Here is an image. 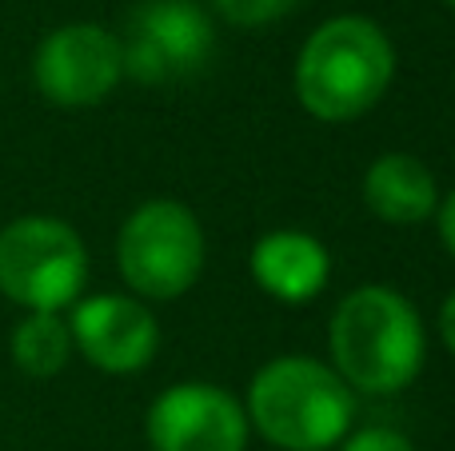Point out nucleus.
Listing matches in <instances>:
<instances>
[{
	"label": "nucleus",
	"instance_id": "obj_1",
	"mask_svg": "<svg viewBox=\"0 0 455 451\" xmlns=\"http://www.w3.org/2000/svg\"><path fill=\"white\" fill-rule=\"evenodd\" d=\"M331 368L352 392L392 396L424 368V320L387 284H363L339 300L328 324Z\"/></svg>",
	"mask_w": 455,
	"mask_h": 451
},
{
	"label": "nucleus",
	"instance_id": "obj_2",
	"mask_svg": "<svg viewBox=\"0 0 455 451\" xmlns=\"http://www.w3.org/2000/svg\"><path fill=\"white\" fill-rule=\"evenodd\" d=\"M395 76V48L368 16H331L296 56V100L323 124L360 120L384 100Z\"/></svg>",
	"mask_w": 455,
	"mask_h": 451
},
{
	"label": "nucleus",
	"instance_id": "obj_3",
	"mask_svg": "<svg viewBox=\"0 0 455 451\" xmlns=\"http://www.w3.org/2000/svg\"><path fill=\"white\" fill-rule=\"evenodd\" d=\"M248 423L283 451H328L355 420V392L331 364L307 356L267 360L248 384Z\"/></svg>",
	"mask_w": 455,
	"mask_h": 451
},
{
	"label": "nucleus",
	"instance_id": "obj_4",
	"mask_svg": "<svg viewBox=\"0 0 455 451\" xmlns=\"http://www.w3.org/2000/svg\"><path fill=\"white\" fill-rule=\"evenodd\" d=\"M88 284V248L60 216H16L0 228V296L24 312H64Z\"/></svg>",
	"mask_w": 455,
	"mask_h": 451
},
{
	"label": "nucleus",
	"instance_id": "obj_5",
	"mask_svg": "<svg viewBox=\"0 0 455 451\" xmlns=\"http://www.w3.org/2000/svg\"><path fill=\"white\" fill-rule=\"evenodd\" d=\"M116 264L140 300H176L204 272V228L180 200L140 204L116 236Z\"/></svg>",
	"mask_w": 455,
	"mask_h": 451
},
{
	"label": "nucleus",
	"instance_id": "obj_6",
	"mask_svg": "<svg viewBox=\"0 0 455 451\" xmlns=\"http://www.w3.org/2000/svg\"><path fill=\"white\" fill-rule=\"evenodd\" d=\"M120 40L124 76L140 84H172L196 76L216 48V32L196 0H148L132 8Z\"/></svg>",
	"mask_w": 455,
	"mask_h": 451
},
{
	"label": "nucleus",
	"instance_id": "obj_7",
	"mask_svg": "<svg viewBox=\"0 0 455 451\" xmlns=\"http://www.w3.org/2000/svg\"><path fill=\"white\" fill-rule=\"evenodd\" d=\"M124 76L120 40L100 24H60L36 44L32 84L56 108H96Z\"/></svg>",
	"mask_w": 455,
	"mask_h": 451
},
{
	"label": "nucleus",
	"instance_id": "obj_8",
	"mask_svg": "<svg viewBox=\"0 0 455 451\" xmlns=\"http://www.w3.org/2000/svg\"><path fill=\"white\" fill-rule=\"evenodd\" d=\"M144 431L152 451H243L248 412L232 392L188 380L152 400Z\"/></svg>",
	"mask_w": 455,
	"mask_h": 451
},
{
	"label": "nucleus",
	"instance_id": "obj_9",
	"mask_svg": "<svg viewBox=\"0 0 455 451\" xmlns=\"http://www.w3.org/2000/svg\"><path fill=\"white\" fill-rule=\"evenodd\" d=\"M68 332H72V348L92 368L112 376H128L148 368L160 348L156 316L144 308V300L116 296V292L80 296L72 304Z\"/></svg>",
	"mask_w": 455,
	"mask_h": 451
},
{
	"label": "nucleus",
	"instance_id": "obj_10",
	"mask_svg": "<svg viewBox=\"0 0 455 451\" xmlns=\"http://www.w3.org/2000/svg\"><path fill=\"white\" fill-rule=\"evenodd\" d=\"M331 276V256L315 236L296 228H275L251 248V280L280 304H307L323 292Z\"/></svg>",
	"mask_w": 455,
	"mask_h": 451
},
{
	"label": "nucleus",
	"instance_id": "obj_11",
	"mask_svg": "<svg viewBox=\"0 0 455 451\" xmlns=\"http://www.w3.org/2000/svg\"><path fill=\"white\" fill-rule=\"evenodd\" d=\"M363 204L384 224H424L440 208V184L432 168L411 152H384L363 172Z\"/></svg>",
	"mask_w": 455,
	"mask_h": 451
},
{
	"label": "nucleus",
	"instance_id": "obj_12",
	"mask_svg": "<svg viewBox=\"0 0 455 451\" xmlns=\"http://www.w3.org/2000/svg\"><path fill=\"white\" fill-rule=\"evenodd\" d=\"M8 352L28 380H52L64 372L76 348H72L68 320L60 312H24V320L12 328Z\"/></svg>",
	"mask_w": 455,
	"mask_h": 451
},
{
	"label": "nucleus",
	"instance_id": "obj_13",
	"mask_svg": "<svg viewBox=\"0 0 455 451\" xmlns=\"http://www.w3.org/2000/svg\"><path fill=\"white\" fill-rule=\"evenodd\" d=\"M299 0H216V8L228 16L232 24H243V28H259L267 20H280L283 12H291Z\"/></svg>",
	"mask_w": 455,
	"mask_h": 451
},
{
	"label": "nucleus",
	"instance_id": "obj_14",
	"mask_svg": "<svg viewBox=\"0 0 455 451\" xmlns=\"http://www.w3.org/2000/svg\"><path fill=\"white\" fill-rule=\"evenodd\" d=\"M339 451H416V447L395 428H363L355 436H344V447Z\"/></svg>",
	"mask_w": 455,
	"mask_h": 451
},
{
	"label": "nucleus",
	"instance_id": "obj_15",
	"mask_svg": "<svg viewBox=\"0 0 455 451\" xmlns=\"http://www.w3.org/2000/svg\"><path fill=\"white\" fill-rule=\"evenodd\" d=\"M435 220H440V240H443V248H448V252L455 256V188L448 192V200L435 208Z\"/></svg>",
	"mask_w": 455,
	"mask_h": 451
},
{
	"label": "nucleus",
	"instance_id": "obj_16",
	"mask_svg": "<svg viewBox=\"0 0 455 451\" xmlns=\"http://www.w3.org/2000/svg\"><path fill=\"white\" fill-rule=\"evenodd\" d=\"M440 336H443V344H448V352L455 356V292L443 300V308H440Z\"/></svg>",
	"mask_w": 455,
	"mask_h": 451
},
{
	"label": "nucleus",
	"instance_id": "obj_17",
	"mask_svg": "<svg viewBox=\"0 0 455 451\" xmlns=\"http://www.w3.org/2000/svg\"><path fill=\"white\" fill-rule=\"evenodd\" d=\"M448 4H451V8H455V0H448Z\"/></svg>",
	"mask_w": 455,
	"mask_h": 451
}]
</instances>
